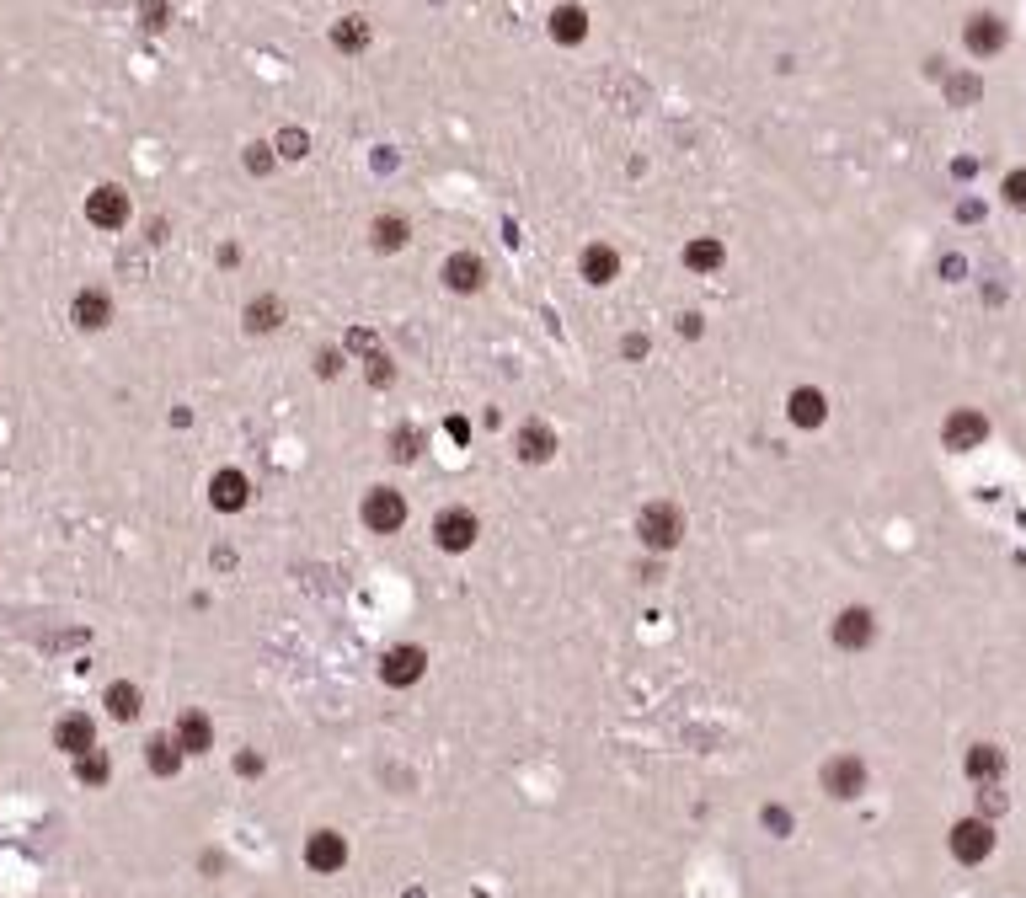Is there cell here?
I'll use <instances>...</instances> for the list:
<instances>
[{"label": "cell", "instance_id": "1", "mask_svg": "<svg viewBox=\"0 0 1026 898\" xmlns=\"http://www.w3.org/2000/svg\"><path fill=\"white\" fill-rule=\"evenodd\" d=\"M636 540H642V551L647 556H668L684 540V514H679V503H668V498H652L642 503V514H636Z\"/></svg>", "mask_w": 1026, "mask_h": 898}, {"label": "cell", "instance_id": "2", "mask_svg": "<svg viewBox=\"0 0 1026 898\" xmlns=\"http://www.w3.org/2000/svg\"><path fill=\"white\" fill-rule=\"evenodd\" d=\"M407 492H396V487H369L364 492V503H359V519H364V530L369 535H396V530H407Z\"/></svg>", "mask_w": 1026, "mask_h": 898}, {"label": "cell", "instance_id": "3", "mask_svg": "<svg viewBox=\"0 0 1026 898\" xmlns=\"http://www.w3.org/2000/svg\"><path fill=\"white\" fill-rule=\"evenodd\" d=\"M476 540H481V519L465 503H449V508L433 514V546H439V551L460 556V551H471Z\"/></svg>", "mask_w": 1026, "mask_h": 898}, {"label": "cell", "instance_id": "4", "mask_svg": "<svg viewBox=\"0 0 1026 898\" xmlns=\"http://www.w3.org/2000/svg\"><path fill=\"white\" fill-rule=\"evenodd\" d=\"M989 417L978 412V407H952L941 417V444L952 449V455H973V449H984L989 444Z\"/></svg>", "mask_w": 1026, "mask_h": 898}, {"label": "cell", "instance_id": "5", "mask_svg": "<svg viewBox=\"0 0 1026 898\" xmlns=\"http://www.w3.org/2000/svg\"><path fill=\"white\" fill-rule=\"evenodd\" d=\"M946 845H952V856L962 866H984L994 856V818L973 813V818H957L952 834H946Z\"/></svg>", "mask_w": 1026, "mask_h": 898}, {"label": "cell", "instance_id": "6", "mask_svg": "<svg viewBox=\"0 0 1026 898\" xmlns=\"http://www.w3.org/2000/svg\"><path fill=\"white\" fill-rule=\"evenodd\" d=\"M818 781H823V792H829L834 802H855L866 792V781H872V770H866L861 754H834V760H823Z\"/></svg>", "mask_w": 1026, "mask_h": 898}, {"label": "cell", "instance_id": "7", "mask_svg": "<svg viewBox=\"0 0 1026 898\" xmlns=\"http://www.w3.org/2000/svg\"><path fill=\"white\" fill-rule=\"evenodd\" d=\"M829 642L839 647V653H866V647L877 642V610L845 605V610L829 621Z\"/></svg>", "mask_w": 1026, "mask_h": 898}, {"label": "cell", "instance_id": "8", "mask_svg": "<svg viewBox=\"0 0 1026 898\" xmlns=\"http://www.w3.org/2000/svg\"><path fill=\"white\" fill-rule=\"evenodd\" d=\"M423 674H428V653L417 642H396L380 658V685H391V690H412Z\"/></svg>", "mask_w": 1026, "mask_h": 898}, {"label": "cell", "instance_id": "9", "mask_svg": "<svg viewBox=\"0 0 1026 898\" xmlns=\"http://www.w3.org/2000/svg\"><path fill=\"white\" fill-rule=\"evenodd\" d=\"M209 508L214 514H241V508H252V476L241 466H220L209 476Z\"/></svg>", "mask_w": 1026, "mask_h": 898}, {"label": "cell", "instance_id": "10", "mask_svg": "<svg viewBox=\"0 0 1026 898\" xmlns=\"http://www.w3.org/2000/svg\"><path fill=\"white\" fill-rule=\"evenodd\" d=\"M829 396L818 391V385H791L786 391V423L791 428H802V433H818L823 423H829Z\"/></svg>", "mask_w": 1026, "mask_h": 898}, {"label": "cell", "instance_id": "11", "mask_svg": "<svg viewBox=\"0 0 1026 898\" xmlns=\"http://www.w3.org/2000/svg\"><path fill=\"white\" fill-rule=\"evenodd\" d=\"M129 193L118 188V182H102V188H91L86 193V220L97 225V230H123L129 225Z\"/></svg>", "mask_w": 1026, "mask_h": 898}, {"label": "cell", "instance_id": "12", "mask_svg": "<svg viewBox=\"0 0 1026 898\" xmlns=\"http://www.w3.org/2000/svg\"><path fill=\"white\" fill-rule=\"evenodd\" d=\"M513 455H519V466H551L556 460V428L530 417V423L513 428Z\"/></svg>", "mask_w": 1026, "mask_h": 898}, {"label": "cell", "instance_id": "13", "mask_svg": "<svg viewBox=\"0 0 1026 898\" xmlns=\"http://www.w3.org/2000/svg\"><path fill=\"white\" fill-rule=\"evenodd\" d=\"M54 749L70 754V760L91 754V749H97V722H91L86 711H65V717L54 722Z\"/></svg>", "mask_w": 1026, "mask_h": 898}, {"label": "cell", "instance_id": "14", "mask_svg": "<svg viewBox=\"0 0 1026 898\" xmlns=\"http://www.w3.org/2000/svg\"><path fill=\"white\" fill-rule=\"evenodd\" d=\"M305 866H310V872H321V877L342 872V866H348V840H342L337 829H316L305 840Z\"/></svg>", "mask_w": 1026, "mask_h": 898}, {"label": "cell", "instance_id": "15", "mask_svg": "<svg viewBox=\"0 0 1026 898\" xmlns=\"http://www.w3.org/2000/svg\"><path fill=\"white\" fill-rule=\"evenodd\" d=\"M1005 22L994 17V11H978V17H968V27H962V43H968V54L973 59H989V54H1000L1005 49Z\"/></svg>", "mask_w": 1026, "mask_h": 898}, {"label": "cell", "instance_id": "16", "mask_svg": "<svg viewBox=\"0 0 1026 898\" xmlns=\"http://www.w3.org/2000/svg\"><path fill=\"white\" fill-rule=\"evenodd\" d=\"M578 273H583L594 289L615 284V278H620V246H610V241H588L583 252H578Z\"/></svg>", "mask_w": 1026, "mask_h": 898}, {"label": "cell", "instance_id": "17", "mask_svg": "<svg viewBox=\"0 0 1026 898\" xmlns=\"http://www.w3.org/2000/svg\"><path fill=\"white\" fill-rule=\"evenodd\" d=\"M439 278H444V289H455V294H476L481 284H487V262H481L476 252H449Z\"/></svg>", "mask_w": 1026, "mask_h": 898}, {"label": "cell", "instance_id": "18", "mask_svg": "<svg viewBox=\"0 0 1026 898\" xmlns=\"http://www.w3.org/2000/svg\"><path fill=\"white\" fill-rule=\"evenodd\" d=\"M70 321L81 332H102L107 321H113V294H107V289H81L70 300Z\"/></svg>", "mask_w": 1026, "mask_h": 898}, {"label": "cell", "instance_id": "19", "mask_svg": "<svg viewBox=\"0 0 1026 898\" xmlns=\"http://www.w3.org/2000/svg\"><path fill=\"white\" fill-rule=\"evenodd\" d=\"M171 738L182 743V754H209V749H214V722H209V711L188 706V711L177 717V727H171Z\"/></svg>", "mask_w": 1026, "mask_h": 898}, {"label": "cell", "instance_id": "20", "mask_svg": "<svg viewBox=\"0 0 1026 898\" xmlns=\"http://www.w3.org/2000/svg\"><path fill=\"white\" fill-rule=\"evenodd\" d=\"M962 770H968L973 786H1000L1005 781V749H1000V743H973L968 760H962Z\"/></svg>", "mask_w": 1026, "mask_h": 898}, {"label": "cell", "instance_id": "21", "mask_svg": "<svg viewBox=\"0 0 1026 898\" xmlns=\"http://www.w3.org/2000/svg\"><path fill=\"white\" fill-rule=\"evenodd\" d=\"M284 300L278 294H257V300H246V311H241V327L252 332V337H268V332H278L284 327Z\"/></svg>", "mask_w": 1026, "mask_h": 898}, {"label": "cell", "instance_id": "22", "mask_svg": "<svg viewBox=\"0 0 1026 898\" xmlns=\"http://www.w3.org/2000/svg\"><path fill=\"white\" fill-rule=\"evenodd\" d=\"M546 33H551L556 43H562V49H578V43L588 38V11H583V6H572V0H567V6H556V11H551Z\"/></svg>", "mask_w": 1026, "mask_h": 898}, {"label": "cell", "instance_id": "23", "mask_svg": "<svg viewBox=\"0 0 1026 898\" xmlns=\"http://www.w3.org/2000/svg\"><path fill=\"white\" fill-rule=\"evenodd\" d=\"M182 760H188V754H182V743L171 738V733H155V738L145 743V765H150V776L171 781V776L182 770Z\"/></svg>", "mask_w": 1026, "mask_h": 898}, {"label": "cell", "instance_id": "24", "mask_svg": "<svg viewBox=\"0 0 1026 898\" xmlns=\"http://www.w3.org/2000/svg\"><path fill=\"white\" fill-rule=\"evenodd\" d=\"M102 706H107V717H113V722H134L139 711H145V690H139L134 679H113L107 695H102Z\"/></svg>", "mask_w": 1026, "mask_h": 898}, {"label": "cell", "instance_id": "25", "mask_svg": "<svg viewBox=\"0 0 1026 898\" xmlns=\"http://www.w3.org/2000/svg\"><path fill=\"white\" fill-rule=\"evenodd\" d=\"M369 241H375V252H401V246L412 241V220H407V214H375Z\"/></svg>", "mask_w": 1026, "mask_h": 898}, {"label": "cell", "instance_id": "26", "mask_svg": "<svg viewBox=\"0 0 1026 898\" xmlns=\"http://www.w3.org/2000/svg\"><path fill=\"white\" fill-rule=\"evenodd\" d=\"M722 262H727V246H722L717 236H695V241H684V268H690V273H701V278H706V273H717Z\"/></svg>", "mask_w": 1026, "mask_h": 898}, {"label": "cell", "instance_id": "27", "mask_svg": "<svg viewBox=\"0 0 1026 898\" xmlns=\"http://www.w3.org/2000/svg\"><path fill=\"white\" fill-rule=\"evenodd\" d=\"M332 49H342V54L369 49V22L364 17H337L332 22Z\"/></svg>", "mask_w": 1026, "mask_h": 898}, {"label": "cell", "instance_id": "28", "mask_svg": "<svg viewBox=\"0 0 1026 898\" xmlns=\"http://www.w3.org/2000/svg\"><path fill=\"white\" fill-rule=\"evenodd\" d=\"M75 781H81V786H107V781H113V760H107V749L81 754V760H75Z\"/></svg>", "mask_w": 1026, "mask_h": 898}, {"label": "cell", "instance_id": "29", "mask_svg": "<svg viewBox=\"0 0 1026 898\" xmlns=\"http://www.w3.org/2000/svg\"><path fill=\"white\" fill-rule=\"evenodd\" d=\"M423 449H428L423 428H396V433H391V460H396V466H412V460H423Z\"/></svg>", "mask_w": 1026, "mask_h": 898}, {"label": "cell", "instance_id": "30", "mask_svg": "<svg viewBox=\"0 0 1026 898\" xmlns=\"http://www.w3.org/2000/svg\"><path fill=\"white\" fill-rule=\"evenodd\" d=\"M364 380L375 385V391H391V385H396V359H391V353H380V348H375V353H369V359H364Z\"/></svg>", "mask_w": 1026, "mask_h": 898}, {"label": "cell", "instance_id": "31", "mask_svg": "<svg viewBox=\"0 0 1026 898\" xmlns=\"http://www.w3.org/2000/svg\"><path fill=\"white\" fill-rule=\"evenodd\" d=\"M759 824H765L770 840H786L791 829H797V813L786 808V802H765V813H759Z\"/></svg>", "mask_w": 1026, "mask_h": 898}, {"label": "cell", "instance_id": "32", "mask_svg": "<svg viewBox=\"0 0 1026 898\" xmlns=\"http://www.w3.org/2000/svg\"><path fill=\"white\" fill-rule=\"evenodd\" d=\"M273 166H278V150L262 145V139H252V145H246V172H252V177H268Z\"/></svg>", "mask_w": 1026, "mask_h": 898}, {"label": "cell", "instance_id": "33", "mask_svg": "<svg viewBox=\"0 0 1026 898\" xmlns=\"http://www.w3.org/2000/svg\"><path fill=\"white\" fill-rule=\"evenodd\" d=\"M273 150H278V156H284V161H300L305 150H310V134H305V129H278Z\"/></svg>", "mask_w": 1026, "mask_h": 898}, {"label": "cell", "instance_id": "34", "mask_svg": "<svg viewBox=\"0 0 1026 898\" xmlns=\"http://www.w3.org/2000/svg\"><path fill=\"white\" fill-rule=\"evenodd\" d=\"M342 369H348V353H342V348H321V353H316V375H321V380H337Z\"/></svg>", "mask_w": 1026, "mask_h": 898}, {"label": "cell", "instance_id": "35", "mask_svg": "<svg viewBox=\"0 0 1026 898\" xmlns=\"http://www.w3.org/2000/svg\"><path fill=\"white\" fill-rule=\"evenodd\" d=\"M1000 193H1005L1010 209H1026V166H1021V172H1005V188H1000Z\"/></svg>", "mask_w": 1026, "mask_h": 898}, {"label": "cell", "instance_id": "36", "mask_svg": "<svg viewBox=\"0 0 1026 898\" xmlns=\"http://www.w3.org/2000/svg\"><path fill=\"white\" fill-rule=\"evenodd\" d=\"M139 17H145L150 33H161V27L171 22V6H166V0H145V6H139Z\"/></svg>", "mask_w": 1026, "mask_h": 898}, {"label": "cell", "instance_id": "37", "mask_svg": "<svg viewBox=\"0 0 1026 898\" xmlns=\"http://www.w3.org/2000/svg\"><path fill=\"white\" fill-rule=\"evenodd\" d=\"M1000 808H1005V792H1000V786H978V813L994 818Z\"/></svg>", "mask_w": 1026, "mask_h": 898}, {"label": "cell", "instance_id": "38", "mask_svg": "<svg viewBox=\"0 0 1026 898\" xmlns=\"http://www.w3.org/2000/svg\"><path fill=\"white\" fill-rule=\"evenodd\" d=\"M647 348H652V343H647L642 332H626V337H620V353H626L631 364H642V359H647Z\"/></svg>", "mask_w": 1026, "mask_h": 898}, {"label": "cell", "instance_id": "39", "mask_svg": "<svg viewBox=\"0 0 1026 898\" xmlns=\"http://www.w3.org/2000/svg\"><path fill=\"white\" fill-rule=\"evenodd\" d=\"M946 91H952V102H973L978 81H973V75H952V86H946Z\"/></svg>", "mask_w": 1026, "mask_h": 898}, {"label": "cell", "instance_id": "40", "mask_svg": "<svg viewBox=\"0 0 1026 898\" xmlns=\"http://www.w3.org/2000/svg\"><path fill=\"white\" fill-rule=\"evenodd\" d=\"M348 353H364V359H369V353H375V332H369V327H353V332H348Z\"/></svg>", "mask_w": 1026, "mask_h": 898}, {"label": "cell", "instance_id": "41", "mask_svg": "<svg viewBox=\"0 0 1026 898\" xmlns=\"http://www.w3.org/2000/svg\"><path fill=\"white\" fill-rule=\"evenodd\" d=\"M236 776H262V754H257V749H241V754H236Z\"/></svg>", "mask_w": 1026, "mask_h": 898}, {"label": "cell", "instance_id": "42", "mask_svg": "<svg viewBox=\"0 0 1026 898\" xmlns=\"http://www.w3.org/2000/svg\"><path fill=\"white\" fill-rule=\"evenodd\" d=\"M679 332H684V337H701V332H706V327H701V311H684V316H679Z\"/></svg>", "mask_w": 1026, "mask_h": 898}, {"label": "cell", "instance_id": "43", "mask_svg": "<svg viewBox=\"0 0 1026 898\" xmlns=\"http://www.w3.org/2000/svg\"><path fill=\"white\" fill-rule=\"evenodd\" d=\"M941 273L946 278H968V262H962V257H941Z\"/></svg>", "mask_w": 1026, "mask_h": 898}, {"label": "cell", "instance_id": "44", "mask_svg": "<svg viewBox=\"0 0 1026 898\" xmlns=\"http://www.w3.org/2000/svg\"><path fill=\"white\" fill-rule=\"evenodd\" d=\"M658 572H663V556H647V562H642V583H658Z\"/></svg>", "mask_w": 1026, "mask_h": 898}, {"label": "cell", "instance_id": "45", "mask_svg": "<svg viewBox=\"0 0 1026 898\" xmlns=\"http://www.w3.org/2000/svg\"><path fill=\"white\" fill-rule=\"evenodd\" d=\"M449 433H455V439L465 444V439H471V423H465V417H449Z\"/></svg>", "mask_w": 1026, "mask_h": 898}, {"label": "cell", "instance_id": "46", "mask_svg": "<svg viewBox=\"0 0 1026 898\" xmlns=\"http://www.w3.org/2000/svg\"><path fill=\"white\" fill-rule=\"evenodd\" d=\"M241 262V246H220V268H236Z\"/></svg>", "mask_w": 1026, "mask_h": 898}]
</instances>
